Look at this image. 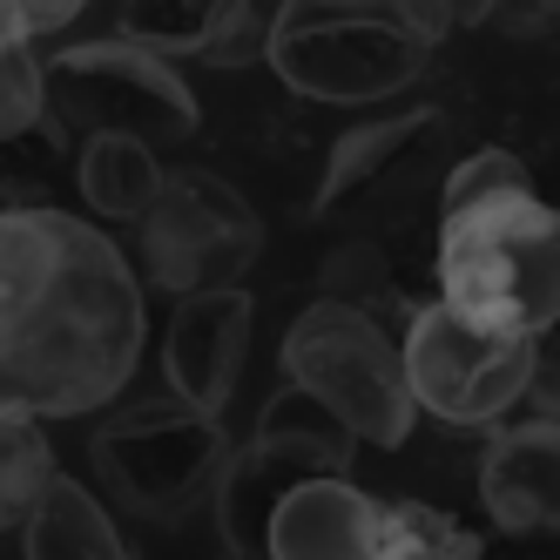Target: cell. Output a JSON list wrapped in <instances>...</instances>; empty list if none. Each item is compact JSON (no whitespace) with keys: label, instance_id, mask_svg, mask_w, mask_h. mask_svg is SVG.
Segmentation results:
<instances>
[{"label":"cell","instance_id":"4","mask_svg":"<svg viewBox=\"0 0 560 560\" xmlns=\"http://www.w3.org/2000/svg\"><path fill=\"white\" fill-rule=\"evenodd\" d=\"M284 378L304 385L358 446H406L419 425L406 365H398V338L351 298H317L311 311L291 317Z\"/></svg>","mask_w":560,"mask_h":560},{"label":"cell","instance_id":"22","mask_svg":"<svg viewBox=\"0 0 560 560\" xmlns=\"http://www.w3.org/2000/svg\"><path fill=\"white\" fill-rule=\"evenodd\" d=\"M0 8H8V21H14L21 42L48 48V42H61V34L89 14V0H0Z\"/></svg>","mask_w":560,"mask_h":560},{"label":"cell","instance_id":"24","mask_svg":"<svg viewBox=\"0 0 560 560\" xmlns=\"http://www.w3.org/2000/svg\"><path fill=\"white\" fill-rule=\"evenodd\" d=\"M439 8H446L453 27H487L493 21V0H439Z\"/></svg>","mask_w":560,"mask_h":560},{"label":"cell","instance_id":"12","mask_svg":"<svg viewBox=\"0 0 560 560\" xmlns=\"http://www.w3.org/2000/svg\"><path fill=\"white\" fill-rule=\"evenodd\" d=\"M372 493L351 472H311L270 506L264 553L270 560H372Z\"/></svg>","mask_w":560,"mask_h":560},{"label":"cell","instance_id":"18","mask_svg":"<svg viewBox=\"0 0 560 560\" xmlns=\"http://www.w3.org/2000/svg\"><path fill=\"white\" fill-rule=\"evenodd\" d=\"M210 14H217V0H115V34L183 61V55H203Z\"/></svg>","mask_w":560,"mask_h":560},{"label":"cell","instance_id":"11","mask_svg":"<svg viewBox=\"0 0 560 560\" xmlns=\"http://www.w3.org/2000/svg\"><path fill=\"white\" fill-rule=\"evenodd\" d=\"M479 506L500 534H553L560 527V425L547 412L500 419L479 453Z\"/></svg>","mask_w":560,"mask_h":560},{"label":"cell","instance_id":"8","mask_svg":"<svg viewBox=\"0 0 560 560\" xmlns=\"http://www.w3.org/2000/svg\"><path fill=\"white\" fill-rule=\"evenodd\" d=\"M264 250L257 210L210 170H176L163 176L155 203L136 217V277L155 291H210V284H244V270Z\"/></svg>","mask_w":560,"mask_h":560},{"label":"cell","instance_id":"9","mask_svg":"<svg viewBox=\"0 0 560 560\" xmlns=\"http://www.w3.org/2000/svg\"><path fill=\"white\" fill-rule=\"evenodd\" d=\"M351 453H358V439L317 406V398L304 385L284 378V392L264 406L257 432H250V446L244 453H230L223 472H217V534L223 547L236 553H264V527H270V506L284 500L298 479L311 472H351Z\"/></svg>","mask_w":560,"mask_h":560},{"label":"cell","instance_id":"23","mask_svg":"<svg viewBox=\"0 0 560 560\" xmlns=\"http://www.w3.org/2000/svg\"><path fill=\"white\" fill-rule=\"evenodd\" d=\"M553 14V0H493V21L487 27H506V34H540Z\"/></svg>","mask_w":560,"mask_h":560},{"label":"cell","instance_id":"1","mask_svg":"<svg viewBox=\"0 0 560 560\" xmlns=\"http://www.w3.org/2000/svg\"><path fill=\"white\" fill-rule=\"evenodd\" d=\"M149 311L122 244L55 203H0V406L82 419L129 392Z\"/></svg>","mask_w":560,"mask_h":560},{"label":"cell","instance_id":"21","mask_svg":"<svg viewBox=\"0 0 560 560\" xmlns=\"http://www.w3.org/2000/svg\"><path fill=\"white\" fill-rule=\"evenodd\" d=\"M506 189H534L527 163H520L513 149H472L466 163L446 176V210H459V203H479V196H506Z\"/></svg>","mask_w":560,"mask_h":560},{"label":"cell","instance_id":"10","mask_svg":"<svg viewBox=\"0 0 560 560\" xmlns=\"http://www.w3.org/2000/svg\"><path fill=\"white\" fill-rule=\"evenodd\" d=\"M250 325H257V304L244 284H210V291L176 298L170 331H163V378L183 406L223 419L250 358Z\"/></svg>","mask_w":560,"mask_h":560},{"label":"cell","instance_id":"19","mask_svg":"<svg viewBox=\"0 0 560 560\" xmlns=\"http://www.w3.org/2000/svg\"><path fill=\"white\" fill-rule=\"evenodd\" d=\"M48 115V89H42V48L8 34L0 42V149L27 142Z\"/></svg>","mask_w":560,"mask_h":560},{"label":"cell","instance_id":"7","mask_svg":"<svg viewBox=\"0 0 560 560\" xmlns=\"http://www.w3.org/2000/svg\"><path fill=\"white\" fill-rule=\"evenodd\" d=\"M42 89H48V122L61 136L115 129V136H142L155 149H176L196 136V95L176 74V61L122 42V34L42 55Z\"/></svg>","mask_w":560,"mask_h":560},{"label":"cell","instance_id":"16","mask_svg":"<svg viewBox=\"0 0 560 560\" xmlns=\"http://www.w3.org/2000/svg\"><path fill=\"white\" fill-rule=\"evenodd\" d=\"M472 560L479 534H466L453 513L425 500H378L372 506V560Z\"/></svg>","mask_w":560,"mask_h":560},{"label":"cell","instance_id":"5","mask_svg":"<svg viewBox=\"0 0 560 560\" xmlns=\"http://www.w3.org/2000/svg\"><path fill=\"white\" fill-rule=\"evenodd\" d=\"M89 459L115 506H129L136 520H155V527H176L196 506H210L230 439L217 412H196L170 392V398H142V406H122L115 419H102L89 439Z\"/></svg>","mask_w":560,"mask_h":560},{"label":"cell","instance_id":"14","mask_svg":"<svg viewBox=\"0 0 560 560\" xmlns=\"http://www.w3.org/2000/svg\"><path fill=\"white\" fill-rule=\"evenodd\" d=\"M163 149L142 142V136H82V155H74V189H82V203L89 217L102 223H136L149 203H155V189H163Z\"/></svg>","mask_w":560,"mask_h":560},{"label":"cell","instance_id":"3","mask_svg":"<svg viewBox=\"0 0 560 560\" xmlns=\"http://www.w3.org/2000/svg\"><path fill=\"white\" fill-rule=\"evenodd\" d=\"M439 298L493 331L547 338L560 317V217L540 189L479 196L439 217Z\"/></svg>","mask_w":560,"mask_h":560},{"label":"cell","instance_id":"2","mask_svg":"<svg viewBox=\"0 0 560 560\" xmlns=\"http://www.w3.org/2000/svg\"><path fill=\"white\" fill-rule=\"evenodd\" d=\"M446 34L439 0H284L264 61L304 102L372 108L412 89Z\"/></svg>","mask_w":560,"mask_h":560},{"label":"cell","instance_id":"6","mask_svg":"<svg viewBox=\"0 0 560 560\" xmlns=\"http://www.w3.org/2000/svg\"><path fill=\"white\" fill-rule=\"evenodd\" d=\"M398 365H406L412 406L432 412L439 425H500L506 412L527 406V385L540 365V338L527 331H493L479 317L453 311L446 298H432L406 311L398 331Z\"/></svg>","mask_w":560,"mask_h":560},{"label":"cell","instance_id":"15","mask_svg":"<svg viewBox=\"0 0 560 560\" xmlns=\"http://www.w3.org/2000/svg\"><path fill=\"white\" fill-rule=\"evenodd\" d=\"M439 122L432 108H412V115H378V122H358V129H345L338 142H331V155H325V183H317V196H311V210H338L345 196H358L365 183H378L398 155H406L425 129Z\"/></svg>","mask_w":560,"mask_h":560},{"label":"cell","instance_id":"20","mask_svg":"<svg viewBox=\"0 0 560 560\" xmlns=\"http://www.w3.org/2000/svg\"><path fill=\"white\" fill-rule=\"evenodd\" d=\"M284 0H217L210 34H203V61L210 68H250L270 48V21Z\"/></svg>","mask_w":560,"mask_h":560},{"label":"cell","instance_id":"25","mask_svg":"<svg viewBox=\"0 0 560 560\" xmlns=\"http://www.w3.org/2000/svg\"><path fill=\"white\" fill-rule=\"evenodd\" d=\"M8 34H14V21H8V8H0V42H8Z\"/></svg>","mask_w":560,"mask_h":560},{"label":"cell","instance_id":"13","mask_svg":"<svg viewBox=\"0 0 560 560\" xmlns=\"http://www.w3.org/2000/svg\"><path fill=\"white\" fill-rule=\"evenodd\" d=\"M21 547L27 560H122V527L115 513L55 466V479L42 487V500L21 520Z\"/></svg>","mask_w":560,"mask_h":560},{"label":"cell","instance_id":"17","mask_svg":"<svg viewBox=\"0 0 560 560\" xmlns=\"http://www.w3.org/2000/svg\"><path fill=\"white\" fill-rule=\"evenodd\" d=\"M55 479V446L34 412L0 406V534H21L27 506L42 500V487Z\"/></svg>","mask_w":560,"mask_h":560}]
</instances>
